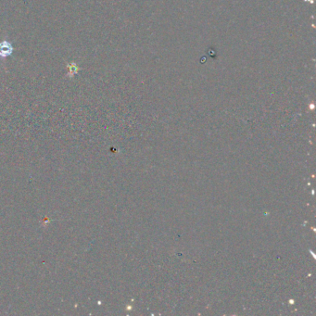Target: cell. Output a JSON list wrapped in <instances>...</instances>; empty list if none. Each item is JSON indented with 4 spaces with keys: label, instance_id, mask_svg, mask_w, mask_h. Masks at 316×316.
I'll list each match as a JSON object with an SVG mask.
<instances>
[{
    "label": "cell",
    "instance_id": "1",
    "mask_svg": "<svg viewBox=\"0 0 316 316\" xmlns=\"http://www.w3.org/2000/svg\"><path fill=\"white\" fill-rule=\"evenodd\" d=\"M11 52V47L10 44L6 43V46H4V43L0 44V55L2 56H8Z\"/></svg>",
    "mask_w": 316,
    "mask_h": 316
}]
</instances>
